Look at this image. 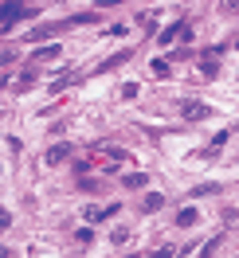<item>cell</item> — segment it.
Wrapping results in <instances>:
<instances>
[{
  "label": "cell",
  "mask_w": 239,
  "mask_h": 258,
  "mask_svg": "<svg viewBox=\"0 0 239 258\" xmlns=\"http://www.w3.org/2000/svg\"><path fill=\"white\" fill-rule=\"evenodd\" d=\"M35 8H28V4H4L0 8V16H4V28H12L16 20H24V16H32Z\"/></svg>",
  "instance_id": "6da1fadb"
},
{
  "label": "cell",
  "mask_w": 239,
  "mask_h": 258,
  "mask_svg": "<svg viewBox=\"0 0 239 258\" xmlns=\"http://www.w3.org/2000/svg\"><path fill=\"white\" fill-rule=\"evenodd\" d=\"M216 55H220V47H204L200 51V71H204L208 79L216 75Z\"/></svg>",
  "instance_id": "7a4b0ae2"
},
{
  "label": "cell",
  "mask_w": 239,
  "mask_h": 258,
  "mask_svg": "<svg viewBox=\"0 0 239 258\" xmlns=\"http://www.w3.org/2000/svg\"><path fill=\"white\" fill-rule=\"evenodd\" d=\"M180 113H184L188 121H204V117H208V106H204V102H184Z\"/></svg>",
  "instance_id": "3957f363"
},
{
  "label": "cell",
  "mask_w": 239,
  "mask_h": 258,
  "mask_svg": "<svg viewBox=\"0 0 239 258\" xmlns=\"http://www.w3.org/2000/svg\"><path fill=\"white\" fill-rule=\"evenodd\" d=\"M176 35H188V28H184V20H176V24H169V28H165V32H161V43H165V47H169V43H173Z\"/></svg>",
  "instance_id": "277c9868"
},
{
  "label": "cell",
  "mask_w": 239,
  "mask_h": 258,
  "mask_svg": "<svg viewBox=\"0 0 239 258\" xmlns=\"http://www.w3.org/2000/svg\"><path fill=\"white\" fill-rule=\"evenodd\" d=\"M63 47H55V43H47V47H39V51H32V63H51L55 55H59Z\"/></svg>",
  "instance_id": "5b68a950"
},
{
  "label": "cell",
  "mask_w": 239,
  "mask_h": 258,
  "mask_svg": "<svg viewBox=\"0 0 239 258\" xmlns=\"http://www.w3.org/2000/svg\"><path fill=\"white\" fill-rule=\"evenodd\" d=\"M220 239H223V235H216V239H208L204 246H196V254H192V258H212L216 250H220Z\"/></svg>",
  "instance_id": "8992f818"
},
{
  "label": "cell",
  "mask_w": 239,
  "mask_h": 258,
  "mask_svg": "<svg viewBox=\"0 0 239 258\" xmlns=\"http://www.w3.org/2000/svg\"><path fill=\"white\" fill-rule=\"evenodd\" d=\"M67 153H71V145H51V149H47V164L67 161Z\"/></svg>",
  "instance_id": "52a82bcc"
},
{
  "label": "cell",
  "mask_w": 239,
  "mask_h": 258,
  "mask_svg": "<svg viewBox=\"0 0 239 258\" xmlns=\"http://www.w3.org/2000/svg\"><path fill=\"white\" fill-rule=\"evenodd\" d=\"M157 208H165V200H161V192H149L141 200V211H157Z\"/></svg>",
  "instance_id": "ba28073f"
},
{
  "label": "cell",
  "mask_w": 239,
  "mask_h": 258,
  "mask_svg": "<svg viewBox=\"0 0 239 258\" xmlns=\"http://www.w3.org/2000/svg\"><path fill=\"white\" fill-rule=\"evenodd\" d=\"M114 211H118V208H86V219H90V223H98V219H110Z\"/></svg>",
  "instance_id": "9c48e42d"
},
{
  "label": "cell",
  "mask_w": 239,
  "mask_h": 258,
  "mask_svg": "<svg viewBox=\"0 0 239 258\" xmlns=\"http://www.w3.org/2000/svg\"><path fill=\"white\" fill-rule=\"evenodd\" d=\"M145 172H129V176H122V184H126V188H145Z\"/></svg>",
  "instance_id": "30bf717a"
},
{
  "label": "cell",
  "mask_w": 239,
  "mask_h": 258,
  "mask_svg": "<svg viewBox=\"0 0 239 258\" xmlns=\"http://www.w3.org/2000/svg\"><path fill=\"white\" fill-rule=\"evenodd\" d=\"M176 223H180V227H192V223H196V208H184L180 215H176Z\"/></svg>",
  "instance_id": "8fae6325"
},
{
  "label": "cell",
  "mask_w": 239,
  "mask_h": 258,
  "mask_svg": "<svg viewBox=\"0 0 239 258\" xmlns=\"http://www.w3.org/2000/svg\"><path fill=\"white\" fill-rule=\"evenodd\" d=\"M71 82H75V75H59V79L51 82V86H55V90H63V86H71Z\"/></svg>",
  "instance_id": "7c38bea8"
},
{
  "label": "cell",
  "mask_w": 239,
  "mask_h": 258,
  "mask_svg": "<svg viewBox=\"0 0 239 258\" xmlns=\"http://www.w3.org/2000/svg\"><path fill=\"white\" fill-rule=\"evenodd\" d=\"M169 254H173V246H161V250H153L149 258H169Z\"/></svg>",
  "instance_id": "4fadbf2b"
},
{
  "label": "cell",
  "mask_w": 239,
  "mask_h": 258,
  "mask_svg": "<svg viewBox=\"0 0 239 258\" xmlns=\"http://www.w3.org/2000/svg\"><path fill=\"white\" fill-rule=\"evenodd\" d=\"M126 258H137V254H126Z\"/></svg>",
  "instance_id": "5bb4252c"
}]
</instances>
